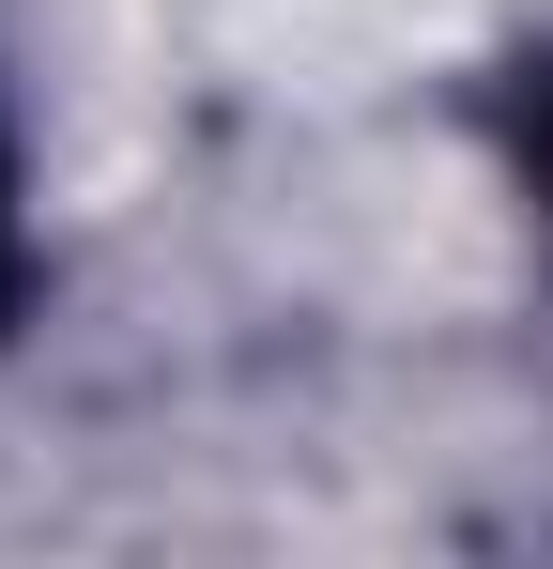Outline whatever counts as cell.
Segmentation results:
<instances>
[{
	"label": "cell",
	"mask_w": 553,
	"mask_h": 569,
	"mask_svg": "<svg viewBox=\"0 0 553 569\" xmlns=\"http://www.w3.org/2000/svg\"><path fill=\"white\" fill-rule=\"evenodd\" d=\"M507 170H523V216L553 231V47L507 78Z\"/></svg>",
	"instance_id": "cell-1"
},
{
	"label": "cell",
	"mask_w": 553,
	"mask_h": 569,
	"mask_svg": "<svg viewBox=\"0 0 553 569\" xmlns=\"http://www.w3.org/2000/svg\"><path fill=\"white\" fill-rule=\"evenodd\" d=\"M31 308V216H16V139H0V323Z\"/></svg>",
	"instance_id": "cell-2"
}]
</instances>
